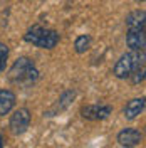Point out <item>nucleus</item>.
<instances>
[{"mask_svg": "<svg viewBox=\"0 0 146 148\" xmlns=\"http://www.w3.org/2000/svg\"><path fill=\"white\" fill-rule=\"evenodd\" d=\"M37 77H39V73L35 69V64L29 57H18L14 62V66L10 67L9 73V79L17 84H30Z\"/></svg>", "mask_w": 146, "mask_h": 148, "instance_id": "nucleus-2", "label": "nucleus"}, {"mask_svg": "<svg viewBox=\"0 0 146 148\" xmlns=\"http://www.w3.org/2000/svg\"><path fill=\"white\" fill-rule=\"evenodd\" d=\"M7 59H9V47L3 42H0V73L5 71L7 67Z\"/></svg>", "mask_w": 146, "mask_h": 148, "instance_id": "nucleus-12", "label": "nucleus"}, {"mask_svg": "<svg viewBox=\"0 0 146 148\" xmlns=\"http://www.w3.org/2000/svg\"><path fill=\"white\" fill-rule=\"evenodd\" d=\"M126 44H128L131 51H145V46H146L145 29H128Z\"/></svg>", "mask_w": 146, "mask_h": 148, "instance_id": "nucleus-7", "label": "nucleus"}, {"mask_svg": "<svg viewBox=\"0 0 146 148\" xmlns=\"http://www.w3.org/2000/svg\"><path fill=\"white\" fill-rule=\"evenodd\" d=\"M143 66H145V51H131L118 59V62L113 67V74L119 79H124V77H129L133 71Z\"/></svg>", "mask_w": 146, "mask_h": 148, "instance_id": "nucleus-3", "label": "nucleus"}, {"mask_svg": "<svg viewBox=\"0 0 146 148\" xmlns=\"http://www.w3.org/2000/svg\"><path fill=\"white\" fill-rule=\"evenodd\" d=\"M116 140H118V143L123 148H133V147H136V145L141 143L143 135H141V131L136 130V128H123L118 133Z\"/></svg>", "mask_w": 146, "mask_h": 148, "instance_id": "nucleus-6", "label": "nucleus"}, {"mask_svg": "<svg viewBox=\"0 0 146 148\" xmlns=\"http://www.w3.org/2000/svg\"><path fill=\"white\" fill-rule=\"evenodd\" d=\"M89 46H91V37L89 36H79L74 42V49L77 54H84L89 49Z\"/></svg>", "mask_w": 146, "mask_h": 148, "instance_id": "nucleus-11", "label": "nucleus"}, {"mask_svg": "<svg viewBox=\"0 0 146 148\" xmlns=\"http://www.w3.org/2000/svg\"><path fill=\"white\" fill-rule=\"evenodd\" d=\"M145 66H143V67H138L136 71H133V73H131V76H129V77H131V81H133V84H139V83H143V81H145Z\"/></svg>", "mask_w": 146, "mask_h": 148, "instance_id": "nucleus-13", "label": "nucleus"}, {"mask_svg": "<svg viewBox=\"0 0 146 148\" xmlns=\"http://www.w3.org/2000/svg\"><path fill=\"white\" fill-rule=\"evenodd\" d=\"M111 113H113V108L109 104H89V106H84L81 110L82 118L91 120V121L106 120Z\"/></svg>", "mask_w": 146, "mask_h": 148, "instance_id": "nucleus-5", "label": "nucleus"}, {"mask_svg": "<svg viewBox=\"0 0 146 148\" xmlns=\"http://www.w3.org/2000/svg\"><path fill=\"white\" fill-rule=\"evenodd\" d=\"M30 126V111L27 108H18L10 116V131L14 135H24Z\"/></svg>", "mask_w": 146, "mask_h": 148, "instance_id": "nucleus-4", "label": "nucleus"}, {"mask_svg": "<svg viewBox=\"0 0 146 148\" xmlns=\"http://www.w3.org/2000/svg\"><path fill=\"white\" fill-rule=\"evenodd\" d=\"M0 148H3V136H2V133H0Z\"/></svg>", "mask_w": 146, "mask_h": 148, "instance_id": "nucleus-14", "label": "nucleus"}, {"mask_svg": "<svg viewBox=\"0 0 146 148\" xmlns=\"http://www.w3.org/2000/svg\"><path fill=\"white\" fill-rule=\"evenodd\" d=\"M59 34L54 29L42 27L40 24H34L32 27L27 29V32L24 34V40L32 44L40 49H54L59 44Z\"/></svg>", "mask_w": 146, "mask_h": 148, "instance_id": "nucleus-1", "label": "nucleus"}, {"mask_svg": "<svg viewBox=\"0 0 146 148\" xmlns=\"http://www.w3.org/2000/svg\"><path fill=\"white\" fill-rule=\"evenodd\" d=\"M128 29H145L146 25V14L145 10H134L126 17Z\"/></svg>", "mask_w": 146, "mask_h": 148, "instance_id": "nucleus-10", "label": "nucleus"}, {"mask_svg": "<svg viewBox=\"0 0 146 148\" xmlns=\"http://www.w3.org/2000/svg\"><path fill=\"white\" fill-rule=\"evenodd\" d=\"M145 98H134V99H131V101L126 103V106H124V110H123V114H124V118L126 120H136L138 116L145 111Z\"/></svg>", "mask_w": 146, "mask_h": 148, "instance_id": "nucleus-8", "label": "nucleus"}, {"mask_svg": "<svg viewBox=\"0 0 146 148\" xmlns=\"http://www.w3.org/2000/svg\"><path fill=\"white\" fill-rule=\"evenodd\" d=\"M15 106V94L10 89L0 88V116L9 114Z\"/></svg>", "mask_w": 146, "mask_h": 148, "instance_id": "nucleus-9", "label": "nucleus"}]
</instances>
